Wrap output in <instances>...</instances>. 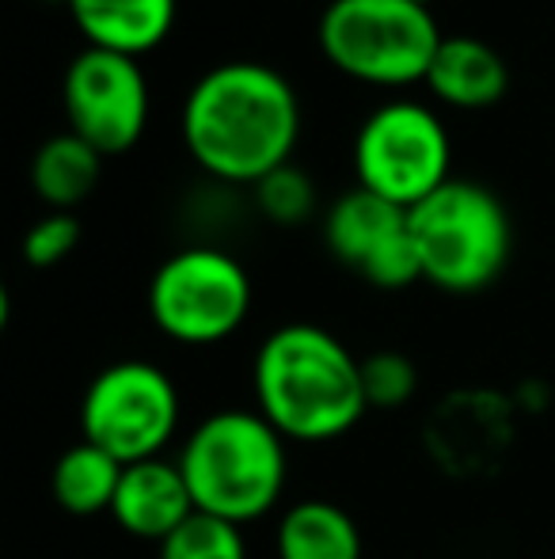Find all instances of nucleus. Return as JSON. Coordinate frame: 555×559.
Wrapping results in <instances>:
<instances>
[{"instance_id":"nucleus-1","label":"nucleus","mask_w":555,"mask_h":559,"mask_svg":"<svg viewBox=\"0 0 555 559\" xmlns=\"http://www.w3.org/2000/svg\"><path fill=\"white\" fill-rule=\"evenodd\" d=\"M183 145L217 183L255 187L289 164L301 138V99L267 61L232 58L191 84L179 115Z\"/></svg>"},{"instance_id":"nucleus-2","label":"nucleus","mask_w":555,"mask_h":559,"mask_svg":"<svg viewBox=\"0 0 555 559\" xmlns=\"http://www.w3.org/2000/svg\"><path fill=\"white\" fill-rule=\"evenodd\" d=\"M255 412L286 442L327 445L365 419L362 358L319 324H281L252 361Z\"/></svg>"},{"instance_id":"nucleus-3","label":"nucleus","mask_w":555,"mask_h":559,"mask_svg":"<svg viewBox=\"0 0 555 559\" xmlns=\"http://www.w3.org/2000/svg\"><path fill=\"white\" fill-rule=\"evenodd\" d=\"M286 438L260 412L225 407L214 412L183 438L179 468L202 514L232 525L267 518L286 495L289 456Z\"/></svg>"},{"instance_id":"nucleus-4","label":"nucleus","mask_w":555,"mask_h":559,"mask_svg":"<svg viewBox=\"0 0 555 559\" xmlns=\"http://www.w3.org/2000/svg\"><path fill=\"white\" fill-rule=\"evenodd\" d=\"M422 282L445 294H480L506 271L514 222L506 202L475 179L453 176L408 210Z\"/></svg>"},{"instance_id":"nucleus-5","label":"nucleus","mask_w":555,"mask_h":559,"mask_svg":"<svg viewBox=\"0 0 555 559\" xmlns=\"http://www.w3.org/2000/svg\"><path fill=\"white\" fill-rule=\"evenodd\" d=\"M442 38L422 0H327L316 23L319 53L339 73L377 88L426 81Z\"/></svg>"},{"instance_id":"nucleus-6","label":"nucleus","mask_w":555,"mask_h":559,"mask_svg":"<svg viewBox=\"0 0 555 559\" xmlns=\"http://www.w3.org/2000/svg\"><path fill=\"white\" fill-rule=\"evenodd\" d=\"M148 317L171 343L217 346L252 317V274L225 248L191 243L153 271Z\"/></svg>"},{"instance_id":"nucleus-7","label":"nucleus","mask_w":555,"mask_h":559,"mask_svg":"<svg viewBox=\"0 0 555 559\" xmlns=\"http://www.w3.org/2000/svg\"><path fill=\"white\" fill-rule=\"evenodd\" d=\"M358 187L396 202L419 206L426 194L453 179V141L434 107L419 99H385L362 118L354 133Z\"/></svg>"},{"instance_id":"nucleus-8","label":"nucleus","mask_w":555,"mask_h":559,"mask_svg":"<svg viewBox=\"0 0 555 559\" xmlns=\"http://www.w3.org/2000/svg\"><path fill=\"white\" fill-rule=\"evenodd\" d=\"M183 396L168 369L145 358H122L99 369L81 400V438L122 464L160 456L179 435Z\"/></svg>"},{"instance_id":"nucleus-9","label":"nucleus","mask_w":555,"mask_h":559,"mask_svg":"<svg viewBox=\"0 0 555 559\" xmlns=\"http://www.w3.org/2000/svg\"><path fill=\"white\" fill-rule=\"evenodd\" d=\"M61 104L69 130L81 133L96 153L119 156L130 153L145 133L153 96L137 58L84 46L61 76Z\"/></svg>"},{"instance_id":"nucleus-10","label":"nucleus","mask_w":555,"mask_h":559,"mask_svg":"<svg viewBox=\"0 0 555 559\" xmlns=\"http://www.w3.org/2000/svg\"><path fill=\"white\" fill-rule=\"evenodd\" d=\"M324 243L342 266L377 289H408L422 282L419 248L411 240L408 210L354 187L324 217Z\"/></svg>"},{"instance_id":"nucleus-11","label":"nucleus","mask_w":555,"mask_h":559,"mask_svg":"<svg viewBox=\"0 0 555 559\" xmlns=\"http://www.w3.org/2000/svg\"><path fill=\"white\" fill-rule=\"evenodd\" d=\"M194 514H198V507H194L191 487H186L179 461L153 456V461L126 464L119 495H114V507H111V518L122 533H130V537H137V540L164 545V540Z\"/></svg>"},{"instance_id":"nucleus-12","label":"nucleus","mask_w":555,"mask_h":559,"mask_svg":"<svg viewBox=\"0 0 555 559\" xmlns=\"http://www.w3.org/2000/svg\"><path fill=\"white\" fill-rule=\"evenodd\" d=\"M426 88L460 111L495 107L510 88L506 58L475 35H445L426 73Z\"/></svg>"},{"instance_id":"nucleus-13","label":"nucleus","mask_w":555,"mask_h":559,"mask_svg":"<svg viewBox=\"0 0 555 559\" xmlns=\"http://www.w3.org/2000/svg\"><path fill=\"white\" fill-rule=\"evenodd\" d=\"M65 8L88 46L141 58L168 38L179 0H65Z\"/></svg>"},{"instance_id":"nucleus-14","label":"nucleus","mask_w":555,"mask_h":559,"mask_svg":"<svg viewBox=\"0 0 555 559\" xmlns=\"http://www.w3.org/2000/svg\"><path fill=\"white\" fill-rule=\"evenodd\" d=\"M278 559H362V530L327 499H301L275 525Z\"/></svg>"},{"instance_id":"nucleus-15","label":"nucleus","mask_w":555,"mask_h":559,"mask_svg":"<svg viewBox=\"0 0 555 559\" xmlns=\"http://www.w3.org/2000/svg\"><path fill=\"white\" fill-rule=\"evenodd\" d=\"M104 153L88 145L81 133L61 130L50 133L31 156V191L50 210L73 214L84 199L99 187L104 176Z\"/></svg>"},{"instance_id":"nucleus-16","label":"nucleus","mask_w":555,"mask_h":559,"mask_svg":"<svg viewBox=\"0 0 555 559\" xmlns=\"http://www.w3.org/2000/svg\"><path fill=\"white\" fill-rule=\"evenodd\" d=\"M122 472H126V464L114 461L111 453H104L99 445L81 438V442L69 445L65 453L53 461V472H50L53 502L76 518L111 514Z\"/></svg>"},{"instance_id":"nucleus-17","label":"nucleus","mask_w":555,"mask_h":559,"mask_svg":"<svg viewBox=\"0 0 555 559\" xmlns=\"http://www.w3.org/2000/svg\"><path fill=\"white\" fill-rule=\"evenodd\" d=\"M160 559H248V540L240 525L198 510L164 540Z\"/></svg>"},{"instance_id":"nucleus-18","label":"nucleus","mask_w":555,"mask_h":559,"mask_svg":"<svg viewBox=\"0 0 555 559\" xmlns=\"http://www.w3.org/2000/svg\"><path fill=\"white\" fill-rule=\"evenodd\" d=\"M362 389L370 412H396L415 400L419 369L400 350H373L362 358Z\"/></svg>"},{"instance_id":"nucleus-19","label":"nucleus","mask_w":555,"mask_h":559,"mask_svg":"<svg viewBox=\"0 0 555 559\" xmlns=\"http://www.w3.org/2000/svg\"><path fill=\"white\" fill-rule=\"evenodd\" d=\"M255 206L267 222L275 225H297L312 214L316 206V187H312L309 171L293 168V164H281L270 176H263L260 183L252 187Z\"/></svg>"},{"instance_id":"nucleus-20","label":"nucleus","mask_w":555,"mask_h":559,"mask_svg":"<svg viewBox=\"0 0 555 559\" xmlns=\"http://www.w3.org/2000/svg\"><path fill=\"white\" fill-rule=\"evenodd\" d=\"M81 243V222L76 214H65V210H46L35 225L23 233V263L35 266V271H50V266L65 263L69 255Z\"/></svg>"},{"instance_id":"nucleus-21","label":"nucleus","mask_w":555,"mask_h":559,"mask_svg":"<svg viewBox=\"0 0 555 559\" xmlns=\"http://www.w3.org/2000/svg\"><path fill=\"white\" fill-rule=\"evenodd\" d=\"M422 4H434V0H422Z\"/></svg>"}]
</instances>
